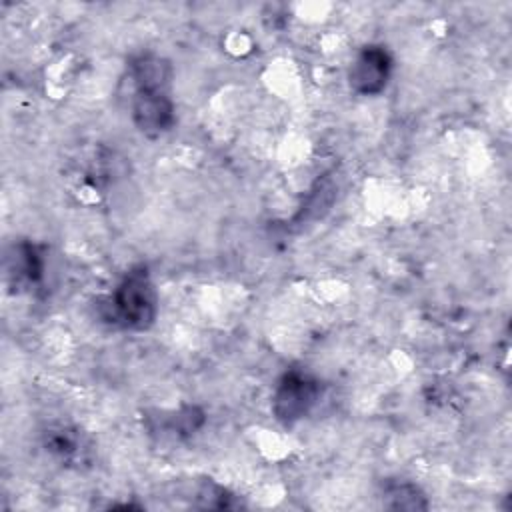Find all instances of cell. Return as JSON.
<instances>
[{
	"mask_svg": "<svg viewBox=\"0 0 512 512\" xmlns=\"http://www.w3.org/2000/svg\"><path fill=\"white\" fill-rule=\"evenodd\" d=\"M158 314V294L146 266L130 268L102 302L100 316L122 330H148Z\"/></svg>",
	"mask_w": 512,
	"mask_h": 512,
	"instance_id": "1",
	"label": "cell"
},
{
	"mask_svg": "<svg viewBox=\"0 0 512 512\" xmlns=\"http://www.w3.org/2000/svg\"><path fill=\"white\" fill-rule=\"evenodd\" d=\"M322 396V382L306 370L290 368L286 370L272 394V412L274 416L292 426L310 414Z\"/></svg>",
	"mask_w": 512,
	"mask_h": 512,
	"instance_id": "2",
	"label": "cell"
},
{
	"mask_svg": "<svg viewBox=\"0 0 512 512\" xmlns=\"http://www.w3.org/2000/svg\"><path fill=\"white\" fill-rule=\"evenodd\" d=\"M390 74H392L390 52L380 44H368L360 48V52L354 56L348 70V82L356 94L376 96L388 86Z\"/></svg>",
	"mask_w": 512,
	"mask_h": 512,
	"instance_id": "3",
	"label": "cell"
},
{
	"mask_svg": "<svg viewBox=\"0 0 512 512\" xmlns=\"http://www.w3.org/2000/svg\"><path fill=\"white\" fill-rule=\"evenodd\" d=\"M132 120L136 128L150 138L168 132L176 122V108L168 90H136Z\"/></svg>",
	"mask_w": 512,
	"mask_h": 512,
	"instance_id": "4",
	"label": "cell"
},
{
	"mask_svg": "<svg viewBox=\"0 0 512 512\" xmlns=\"http://www.w3.org/2000/svg\"><path fill=\"white\" fill-rule=\"evenodd\" d=\"M206 414L196 404H182L176 410H162L156 416H146L150 434L170 436V438H188L202 428Z\"/></svg>",
	"mask_w": 512,
	"mask_h": 512,
	"instance_id": "5",
	"label": "cell"
},
{
	"mask_svg": "<svg viewBox=\"0 0 512 512\" xmlns=\"http://www.w3.org/2000/svg\"><path fill=\"white\" fill-rule=\"evenodd\" d=\"M128 72L136 90H168L172 80V64L154 52H140L130 58Z\"/></svg>",
	"mask_w": 512,
	"mask_h": 512,
	"instance_id": "6",
	"label": "cell"
},
{
	"mask_svg": "<svg viewBox=\"0 0 512 512\" xmlns=\"http://www.w3.org/2000/svg\"><path fill=\"white\" fill-rule=\"evenodd\" d=\"M44 252L42 246L22 240L14 244L12 254L8 256V274L16 280L18 286H34L42 280L44 276Z\"/></svg>",
	"mask_w": 512,
	"mask_h": 512,
	"instance_id": "7",
	"label": "cell"
},
{
	"mask_svg": "<svg viewBox=\"0 0 512 512\" xmlns=\"http://www.w3.org/2000/svg\"><path fill=\"white\" fill-rule=\"evenodd\" d=\"M384 506L394 510H426L428 500L424 492L406 480H390L384 486Z\"/></svg>",
	"mask_w": 512,
	"mask_h": 512,
	"instance_id": "8",
	"label": "cell"
},
{
	"mask_svg": "<svg viewBox=\"0 0 512 512\" xmlns=\"http://www.w3.org/2000/svg\"><path fill=\"white\" fill-rule=\"evenodd\" d=\"M46 450L52 452L54 456H58L60 460H80L84 448V440L80 430L70 428V426H58V428H50L46 432Z\"/></svg>",
	"mask_w": 512,
	"mask_h": 512,
	"instance_id": "9",
	"label": "cell"
}]
</instances>
